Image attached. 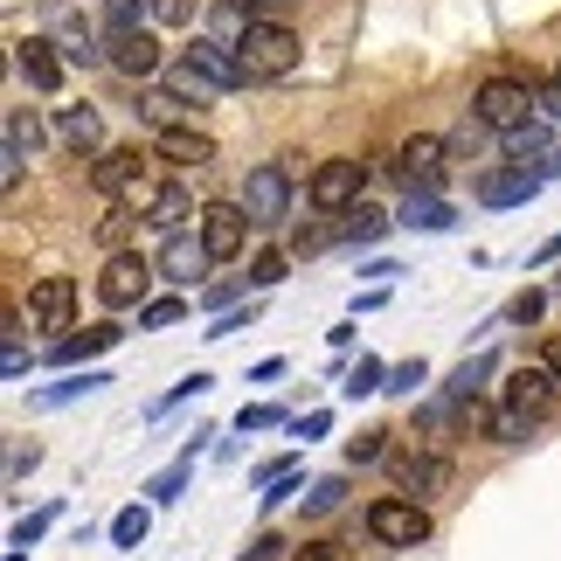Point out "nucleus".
Wrapping results in <instances>:
<instances>
[{"mask_svg":"<svg viewBox=\"0 0 561 561\" xmlns=\"http://www.w3.org/2000/svg\"><path fill=\"white\" fill-rule=\"evenodd\" d=\"M236 56H243V70H250V83H277V77H291L298 70V35L285 28V21H250V35L236 42Z\"/></svg>","mask_w":561,"mask_h":561,"instance_id":"1","label":"nucleus"},{"mask_svg":"<svg viewBox=\"0 0 561 561\" xmlns=\"http://www.w3.org/2000/svg\"><path fill=\"white\" fill-rule=\"evenodd\" d=\"M153 277H160L153 256L112 250V256H104V271H98V298H104L112 312H133V306H146V298H153Z\"/></svg>","mask_w":561,"mask_h":561,"instance_id":"2","label":"nucleus"},{"mask_svg":"<svg viewBox=\"0 0 561 561\" xmlns=\"http://www.w3.org/2000/svg\"><path fill=\"white\" fill-rule=\"evenodd\" d=\"M471 112H479L492 133H513V125H527V118H541V91H527L520 77H485L479 91H471Z\"/></svg>","mask_w":561,"mask_h":561,"instance_id":"3","label":"nucleus"},{"mask_svg":"<svg viewBox=\"0 0 561 561\" xmlns=\"http://www.w3.org/2000/svg\"><path fill=\"white\" fill-rule=\"evenodd\" d=\"M368 541H381V548H423L430 541V513L416 492H388V500L368 506Z\"/></svg>","mask_w":561,"mask_h":561,"instance_id":"4","label":"nucleus"},{"mask_svg":"<svg viewBox=\"0 0 561 561\" xmlns=\"http://www.w3.org/2000/svg\"><path fill=\"white\" fill-rule=\"evenodd\" d=\"M236 202L250 208V222H256V229L285 222V215H291V167H277V160L250 167V174H243V194H236Z\"/></svg>","mask_w":561,"mask_h":561,"instance_id":"5","label":"nucleus"},{"mask_svg":"<svg viewBox=\"0 0 561 561\" xmlns=\"http://www.w3.org/2000/svg\"><path fill=\"white\" fill-rule=\"evenodd\" d=\"M541 187H548L541 167H520V160H513V167H485V174L471 181V202H479V208H527Z\"/></svg>","mask_w":561,"mask_h":561,"instance_id":"6","label":"nucleus"},{"mask_svg":"<svg viewBox=\"0 0 561 561\" xmlns=\"http://www.w3.org/2000/svg\"><path fill=\"white\" fill-rule=\"evenodd\" d=\"M194 229H202V243H208L215 264H236L256 222H250V208H243V202H208L202 215H194Z\"/></svg>","mask_w":561,"mask_h":561,"instance_id":"7","label":"nucleus"},{"mask_svg":"<svg viewBox=\"0 0 561 561\" xmlns=\"http://www.w3.org/2000/svg\"><path fill=\"white\" fill-rule=\"evenodd\" d=\"M153 264H160V277H167V285H202V277H208V264H215V256H208V243H202V229H167L160 236V250H153Z\"/></svg>","mask_w":561,"mask_h":561,"instance_id":"8","label":"nucleus"},{"mask_svg":"<svg viewBox=\"0 0 561 561\" xmlns=\"http://www.w3.org/2000/svg\"><path fill=\"white\" fill-rule=\"evenodd\" d=\"M77 298H83L77 277H70V271H49V277H35V291H28V319H35L42 333L62 340V333L77 327Z\"/></svg>","mask_w":561,"mask_h":561,"instance_id":"9","label":"nucleus"},{"mask_svg":"<svg viewBox=\"0 0 561 561\" xmlns=\"http://www.w3.org/2000/svg\"><path fill=\"white\" fill-rule=\"evenodd\" d=\"M360 187H368V167H360V160H327V167L306 181V202H312L319 215H347V208L360 202Z\"/></svg>","mask_w":561,"mask_h":561,"instance_id":"10","label":"nucleus"},{"mask_svg":"<svg viewBox=\"0 0 561 561\" xmlns=\"http://www.w3.org/2000/svg\"><path fill=\"white\" fill-rule=\"evenodd\" d=\"M125 208H139L160 236H167V229H187V215H202V208H194V194H187L181 181H139L133 194H125Z\"/></svg>","mask_w":561,"mask_h":561,"instance_id":"11","label":"nucleus"},{"mask_svg":"<svg viewBox=\"0 0 561 561\" xmlns=\"http://www.w3.org/2000/svg\"><path fill=\"white\" fill-rule=\"evenodd\" d=\"M62 70H70V56H62V42H56V35H28V42H14V77L28 83V91L56 98V91H62Z\"/></svg>","mask_w":561,"mask_h":561,"instance_id":"12","label":"nucleus"},{"mask_svg":"<svg viewBox=\"0 0 561 561\" xmlns=\"http://www.w3.org/2000/svg\"><path fill=\"white\" fill-rule=\"evenodd\" d=\"M49 133H56V125H42L35 112H21V104H14V112H8V125H0V181H8V187H21V160H35Z\"/></svg>","mask_w":561,"mask_h":561,"instance_id":"13","label":"nucleus"},{"mask_svg":"<svg viewBox=\"0 0 561 561\" xmlns=\"http://www.w3.org/2000/svg\"><path fill=\"white\" fill-rule=\"evenodd\" d=\"M187 62H194V70H202L208 83H215V91H243V83H250V70H243V56H236V42H222V35H194L187 42V49H181Z\"/></svg>","mask_w":561,"mask_h":561,"instance_id":"14","label":"nucleus"},{"mask_svg":"<svg viewBox=\"0 0 561 561\" xmlns=\"http://www.w3.org/2000/svg\"><path fill=\"white\" fill-rule=\"evenodd\" d=\"M153 160H167L174 174H202V167H215V139L208 133H194V125H160L153 133Z\"/></svg>","mask_w":561,"mask_h":561,"instance_id":"15","label":"nucleus"},{"mask_svg":"<svg viewBox=\"0 0 561 561\" xmlns=\"http://www.w3.org/2000/svg\"><path fill=\"white\" fill-rule=\"evenodd\" d=\"M139 181H146V153H139V146H98V153H91V187L98 194L125 202Z\"/></svg>","mask_w":561,"mask_h":561,"instance_id":"16","label":"nucleus"},{"mask_svg":"<svg viewBox=\"0 0 561 561\" xmlns=\"http://www.w3.org/2000/svg\"><path fill=\"white\" fill-rule=\"evenodd\" d=\"M444 160H450V139L416 133V139H402L396 174H402V187H437V181H444Z\"/></svg>","mask_w":561,"mask_h":561,"instance_id":"17","label":"nucleus"},{"mask_svg":"<svg viewBox=\"0 0 561 561\" xmlns=\"http://www.w3.org/2000/svg\"><path fill=\"white\" fill-rule=\"evenodd\" d=\"M554 396H561V381H554L548 360H534V368H513V375H506V402H513V409H527L534 423L554 416Z\"/></svg>","mask_w":561,"mask_h":561,"instance_id":"18","label":"nucleus"},{"mask_svg":"<svg viewBox=\"0 0 561 561\" xmlns=\"http://www.w3.org/2000/svg\"><path fill=\"white\" fill-rule=\"evenodd\" d=\"M450 222H458V208H450L437 187H409V194H402V208H396V229H423V236H444Z\"/></svg>","mask_w":561,"mask_h":561,"instance_id":"19","label":"nucleus"},{"mask_svg":"<svg viewBox=\"0 0 561 561\" xmlns=\"http://www.w3.org/2000/svg\"><path fill=\"white\" fill-rule=\"evenodd\" d=\"M112 70H118V77H133V83L160 77V70H167V56H160V35H153V28H139V35H118V42H112Z\"/></svg>","mask_w":561,"mask_h":561,"instance_id":"20","label":"nucleus"},{"mask_svg":"<svg viewBox=\"0 0 561 561\" xmlns=\"http://www.w3.org/2000/svg\"><path fill=\"white\" fill-rule=\"evenodd\" d=\"M118 340H125V327H83V333H62L49 347V360H62V368H91V360H104Z\"/></svg>","mask_w":561,"mask_h":561,"instance_id":"21","label":"nucleus"},{"mask_svg":"<svg viewBox=\"0 0 561 561\" xmlns=\"http://www.w3.org/2000/svg\"><path fill=\"white\" fill-rule=\"evenodd\" d=\"M49 21H56V42H62V56H70V70H91V62H112V56H104L98 49V35H91V21H77L70 8H62V0H56V8H49Z\"/></svg>","mask_w":561,"mask_h":561,"instance_id":"22","label":"nucleus"},{"mask_svg":"<svg viewBox=\"0 0 561 561\" xmlns=\"http://www.w3.org/2000/svg\"><path fill=\"white\" fill-rule=\"evenodd\" d=\"M56 139L70 146V153H98V146H104L98 104H62V112H56Z\"/></svg>","mask_w":561,"mask_h":561,"instance_id":"23","label":"nucleus"},{"mask_svg":"<svg viewBox=\"0 0 561 561\" xmlns=\"http://www.w3.org/2000/svg\"><path fill=\"white\" fill-rule=\"evenodd\" d=\"M104 381H112V375H98V368H70L62 381L35 388V396H28V409H70V402H83V396H98Z\"/></svg>","mask_w":561,"mask_h":561,"instance_id":"24","label":"nucleus"},{"mask_svg":"<svg viewBox=\"0 0 561 561\" xmlns=\"http://www.w3.org/2000/svg\"><path fill=\"white\" fill-rule=\"evenodd\" d=\"M548 125H554L548 112H541V118H527V125H513V133H506V160L541 167V174H548V160H554V153H548Z\"/></svg>","mask_w":561,"mask_h":561,"instance_id":"25","label":"nucleus"},{"mask_svg":"<svg viewBox=\"0 0 561 561\" xmlns=\"http://www.w3.org/2000/svg\"><path fill=\"white\" fill-rule=\"evenodd\" d=\"M444 479H450V465H444V458H430V450H416V458H396V485H402V492H416V500L444 492Z\"/></svg>","mask_w":561,"mask_h":561,"instance_id":"26","label":"nucleus"},{"mask_svg":"<svg viewBox=\"0 0 561 561\" xmlns=\"http://www.w3.org/2000/svg\"><path fill=\"white\" fill-rule=\"evenodd\" d=\"M479 430H485V444H527L534 416H527V409H513V402H500V409H479Z\"/></svg>","mask_w":561,"mask_h":561,"instance_id":"27","label":"nucleus"},{"mask_svg":"<svg viewBox=\"0 0 561 561\" xmlns=\"http://www.w3.org/2000/svg\"><path fill=\"white\" fill-rule=\"evenodd\" d=\"M146 21H153V0H104L98 28H104V42H118V35H139Z\"/></svg>","mask_w":561,"mask_h":561,"instance_id":"28","label":"nucleus"},{"mask_svg":"<svg viewBox=\"0 0 561 561\" xmlns=\"http://www.w3.org/2000/svg\"><path fill=\"white\" fill-rule=\"evenodd\" d=\"M181 112H194V104L174 91V83H167V91H139V104H133V118L153 125V133H160V125H181Z\"/></svg>","mask_w":561,"mask_h":561,"instance_id":"29","label":"nucleus"},{"mask_svg":"<svg viewBox=\"0 0 561 561\" xmlns=\"http://www.w3.org/2000/svg\"><path fill=\"white\" fill-rule=\"evenodd\" d=\"M146 534H153V500H146V506H125V513H112L104 541H112V548H146Z\"/></svg>","mask_w":561,"mask_h":561,"instance_id":"30","label":"nucleus"},{"mask_svg":"<svg viewBox=\"0 0 561 561\" xmlns=\"http://www.w3.org/2000/svg\"><path fill=\"white\" fill-rule=\"evenodd\" d=\"M187 479H194V458H187V450H181V458H174V465H167V471H160V479H146L139 492H146V500H153V506H174V500H181V492H187Z\"/></svg>","mask_w":561,"mask_h":561,"instance_id":"31","label":"nucleus"},{"mask_svg":"<svg viewBox=\"0 0 561 561\" xmlns=\"http://www.w3.org/2000/svg\"><path fill=\"white\" fill-rule=\"evenodd\" d=\"M388 229H396V215H381V208H368V202H354V208H347V243L368 250V243H381Z\"/></svg>","mask_w":561,"mask_h":561,"instance_id":"32","label":"nucleus"},{"mask_svg":"<svg viewBox=\"0 0 561 561\" xmlns=\"http://www.w3.org/2000/svg\"><path fill=\"white\" fill-rule=\"evenodd\" d=\"M485 375H492V354H471L465 368H450V381H444V402H471L485 388Z\"/></svg>","mask_w":561,"mask_h":561,"instance_id":"33","label":"nucleus"},{"mask_svg":"<svg viewBox=\"0 0 561 561\" xmlns=\"http://www.w3.org/2000/svg\"><path fill=\"white\" fill-rule=\"evenodd\" d=\"M208 388H215V375H208V368H187V375H181L174 388H167V396H160L153 409H146V416H153V423H160V416H167V409H181V402H194V396H208Z\"/></svg>","mask_w":561,"mask_h":561,"instance_id":"34","label":"nucleus"},{"mask_svg":"<svg viewBox=\"0 0 561 561\" xmlns=\"http://www.w3.org/2000/svg\"><path fill=\"white\" fill-rule=\"evenodd\" d=\"M208 35H222V42H243V35H250V0H215V14H208Z\"/></svg>","mask_w":561,"mask_h":561,"instance_id":"35","label":"nucleus"},{"mask_svg":"<svg viewBox=\"0 0 561 561\" xmlns=\"http://www.w3.org/2000/svg\"><path fill=\"white\" fill-rule=\"evenodd\" d=\"M333 243H347V222H306L291 236V256H319V250H333Z\"/></svg>","mask_w":561,"mask_h":561,"instance_id":"36","label":"nucleus"},{"mask_svg":"<svg viewBox=\"0 0 561 561\" xmlns=\"http://www.w3.org/2000/svg\"><path fill=\"white\" fill-rule=\"evenodd\" d=\"M381 388H388V368H381L375 354H360V368H354L347 381H340V396H347V402H360V396H381Z\"/></svg>","mask_w":561,"mask_h":561,"instance_id":"37","label":"nucleus"},{"mask_svg":"<svg viewBox=\"0 0 561 561\" xmlns=\"http://www.w3.org/2000/svg\"><path fill=\"white\" fill-rule=\"evenodd\" d=\"M285 264H291L285 250H256V256H250V271H243V277H250V291H277V285H285Z\"/></svg>","mask_w":561,"mask_h":561,"instance_id":"38","label":"nucleus"},{"mask_svg":"<svg viewBox=\"0 0 561 561\" xmlns=\"http://www.w3.org/2000/svg\"><path fill=\"white\" fill-rule=\"evenodd\" d=\"M256 312H264V298H250V306H229V312H215V327H202V340H236L243 327H256Z\"/></svg>","mask_w":561,"mask_h":561,"instance_id":"39","label":"nucleus"},{"mask_svg":"<svg viewBox=\"0 0 561 561\" xmlns=\"http://www.w3.org/2000/svg\"><path fill=\"white\" fill-rule=\"evenodd\" d=\"M139 222H146L139 208H112V215L98 222V243H104V250H125V243H133V229H139Z\"/></svg>","mask_w":561,"mask_h":561,"instance_id":"40","label":"nucleus"},{"mask_svg":"<svg viewBox=\"0 0 561 561\" xmlns=\"http://www.w3.org/2000/svg\"><path fill=\"white\" fill-rule=\"evenodd\" d=\"M181 312H187V298H146V306H139V333H160V327H174Z\"/></svg>","mask_w":561,"mask_h":561,"instance_id":"41","label":"nucleus"},{"mask_svg":"<svg viewBox=\"0 0 561 561\" xmlns=\"http://www.w3.org/2000/svg\"><path fill=\"white\" fill-rule=\"evenodd\" d=\"M423 381H430V360L416 354V360H402V368H388V388H381V396H416Z\"/></svg>","mask_w":561,"mask_h":561,"instance_id":"42","label":"nucleus"},{"mask_svg":"<svg viewBox=\"0 0 561 561\" xmlns=\"http://www.w3.org/2000/svg\"><path fill=\"white\" fill-rule=\"evenodd\" d=\"M291 416H285V409H271V402H243V409H236V430H243V437H250V430H285Z\"/></svg>","mask_w":561,"mask_h":561,"instance_id":"43","label":"nucleus"},{"mask_svg":"<svg viewBox=\"0 0 561 561\" xmlns=\"http://www.w3.org/2000/svg\"><path fill=\"white\" fill-rule=\"evenodd\" d=\"M388 458V430H360V437H347V465H381Z\"/></svg>","mask_w":561,"mask_h":561,"instance_id":"44","label":"nucleus"},{"mask_svg":"<svg viewBox=\"0 0 561 561\" xmlns=\"http://www.w3.org/2000/svg\"><path fill=\"white\" fill-rule=\"evenodd\" d=\"M340 500H347V479H340V471H333V479H319V485H306V513H333Z\"/></svg>","mask_w":561,"mask_h":561,"instance_id":"45","label":"nucleus"},{"mask_svg":"<svg viewBox=\"0 0 561 561\" xmlns=\"http://www.w3.org/2000/svg\"><path fill=\"white\" fill-rule=\"evenodd\" d=\"M49 520H56V506H42V513H28V520H14V534H8V548H35L42 534H49Z\"/></svg>","mask_w":561,"mask_h":561,"instance_id":"46","label":"nucleus"},{"mask_svg":"<svg viewBox=\"0 0 561 561\" xmlns=\"http://www.w3.org/2000/svg\"><path fill=\"white\" fill-rule=\"evenodd\" d=\"M541 312H548V298H541V291H520V298H513V306H506L500 319H506V327H534Z\"/></svg>","mask_w":561,"mask_h":561,"instance_id":"47","label":"nucleus"},{"mask_svg":"<svg viewBox=\"0 0 561 561\" xmlns=\"http://www.w3.org/2000/svg\"><path fill=\"white\" fill-rule=\"evenodd\" d=\"M485 133H492V125H485L479 112H471V118L458 125V133H450V153H479V146H485Z\"/></svg>","mask_w":561,"mask_h":561,"instance_id":"48","label":"nucleus"},{"mask_svg":"<svg viewBox=\"0 0 561 561\" xmlns=\"http://www.w3.org/2000/svg\"><path fill=\"white\" fill-rule=\"evenodd\" d=\"M285 430H291V437H306V444H319V437L333 430V409H312V416H291Z\"/></svg>","mask_w":561,"mask_h":561,"instance_id":"49","label":"nucleus"},{"mask_svg":"<svg viewBox=\"0 0 561 561\" xmlns=\"http://www.w3.org/2000/svg\"><path fill=\"white\" fill-rule=\"evenodd\" d=\"M298 492H306V479H298V471H285V479H271V485H264V513H277L285 500H298Z\"/></svg>","mask_w":561,"mask_h":561,"instance_id":"50","label":"nucleus"},{"mask_svg":"<svg viewBox=\"0 0 561 561\" xmlns=\"http://www.w3.org/2000/svg\"><path fill=\"white\" fill-rule=\"evenodd\" d=\"M153 21H160V28H187V21H194V0H153Z\"/></svg>","mask_w":561,"mask_h":561,"instance_id":"51","label":"nucleus"},{"mask_svg":"<svg viewBox=\"0 0 561 561\" xmlns=\"http://www.w3.org/2000/svg\"><path fill=\"white\" fill-rule=\"evenodd\" d=\"M291 561H354V548H340V541H306V548H291Z\"/></svg>","mask_w":561,"mask_h":561,"instance_id":"52","label":"nucleus"},{"mask_svg":"<svg viewBox=\"0 0 561 561\" xmlns=\"http://www.w3.org/2000/svg\"><path fill=\"white\" fill-rule=\"evenodd\" d=\"M35 465H42L35 444H8V485H21V471H35Z\"/></svg>","mask_w":561,"mask_h":561,"instance_id":"53","label":"nucleus"},{"mask_svg":"<svg viewBox=\"0 0 561 561\" xmlns=\"http://www.w3.org/2000/svg\"><path fill=\"white\" fill-rule=\"evenodd\" d=\"M360 277H368V285H396L402 264H396V256H368V264H360Z\"/></svg>","mask_w":561,"mask_h":561,"instance_id":"54","label":"nucleus"},{"mask_svg":"<svg viewBox=\"0 0 561 561\" xmlns=\"http://www.w3.org/2000/svg\"><path fill=\"white\" fill-rule=\"evenodd\" d=\"M28 368H35V360L21 354V340H8V354H0V375H8V381H28Z\"/></svg>","mask_w":561,"mask_h":561,"instance_id":"55","label":"nucleus"},{"mask_svg":"<svg viewBox=\"0 0 561 561\" xmlns=\"http://www.w3.org/2000/svg\"><path fill=\"white\" fill-rule=\"evenodd\" d=\"M277 548H285V541H277V534H256V541H250L243 554H236V561H277Z\"/></svg>","mask_w":561,"mask_h":561,"instance_id":"56","label":"nucleus"},{"mask_svg":"<svg viewBox=\"0 0 561 561\" xmlns=\"http://www.w3.org/2000/svg\"><path fill=\"white\" fill-rule=\"evenodd\" d=\"M554 256H561V229H554V236H548V243H541V250H534V256H527V271H541V264H554Z\"/></svg>","mask_w":561,"mask_h":561,"instance_id":"57","label":"nucleus"},{"mask_svg":"<svg viewBox=\"0 0 561 561\" xmlns=\"http://www.w3.org/2000/svg\"><path fill=\"white\" fill-rule=\"evenodd\" d=\"M541 112H548V118L561 125V77H554V83H548V91H541Z\"/></svg>","mask_w":561,"mask_h":561,"instance_id":"58","label":"nucleus"},{"mask_svg":"<svg viewBox=\"0 0 561 561\" xmlns=\"http://www.w3.org/2000/svg\"><path fill=\"white\" fill-rule=\"evenodd\" d=\"M541 360H548V368H554V381H561V333H554L548 347H541Z\"/></svg>","mask_w":561,"mask_h":561,"instance_id":"59","label":"nucleus"},{"mask_svg":"<svg viewBox=\"0 0 561 561\" xmlns=\"http://www.w3.org/2000/svg\"><path fill=\"white\" fill-rule=\"evenodd\" d=\"M548 181H561V153H554V160H548Z\"/></svg>","mask_w":561,"mask_h":561,"instance_id":"60","label":"nucleus"},{"mask_svg":"<svg viewBox=\"0 0 561 561\" xmlns=\"http://www.w3.org/2000/svg\"><path fill=\"white\" fill-rule=\"evenodd\" d=\"M8 561H28V548H8Z\"/></svg>","mask_w":561,"mask_h":561,"instance_id":"61","label":"nucleus"}]
</instances>
